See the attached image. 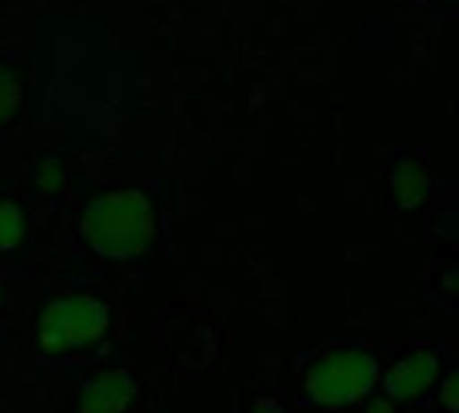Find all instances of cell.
Instances as JSON below:
<instances>
[{
  "instance_id": "obj_1",
  "label": "cell",
  "mask_w": 459,
  "mask_h": 413,
  "mask_svg": "<svg viewBox=\"0 0 459 413\" xmlns=\"http://www.w3.org/2000/svg\"><path fill=\"white\" fill-rule=\"evenodd\" d=\"M156 220L151 199L137 188H121L94 199L83 218L81 234L86 245L110 261H129L153 242Z\"/></svg>"
},
{
  "instance_id": "obj_2",
  "label": "cell",
  "mask_w": 459,
  "mask_h": 413,
  "mask_svg": "<svg viewBox=\"0 0 459 413\" xmlns=\"http://www.w3.org/2000/svg\"><path fill=\"white\" fill-rule=\"evenodd\" d=\"M110 312L94 296H65L51 301L38 323V347L46 355L81 349L105 336Z\"/></svg>"
},
{
  "instance_id": "obj_8",
  "label": "cell",
  "mask_w": 459,
  "mask_h": 413,
  "mask_svg": "<svg viewBox=\"0 0 459 413\" xmlns=\"http://www.w3.org/2000/svg\"><path fill=\"white\" fill-rule=\"evenodd\" d=\"M19 97H22V91H19V81H16L13 70L0 67V121L13 116V110L19 108Z\"/></svg>"
},
{
  "instance_id": "obj_6",
  "label": "cell",
  "mask_w": 459,
  "mask_h": 413,
  "mask_svg": "<svg viewBox=\"0 0 459 413\" xmlns=\"http://www.w3.org/2000/svg\"><path fill=\"white\" fill-rule=\"evenodd\" d=\"M390 183H393V196L403 210H414L425 202L428 191H430V180L425 175V169L417 161L401 159L393 172H390Z\"/></svg>"
},
{
  "instance_id": "obj_10",
  "label": "cell",
  "mask_w": 459,
  "mask_h": 413,
  "mask_svg": "<svg viewBox=\"0 0 459 413\" xmlns=\"http://www.w3.org/2000/svg\"><path fill=\"white\" fill-rule=\"evenodd\" d=\"M455 387H457V379L449 376L446 384H444V392H441V400L449 411H457V395H455Z\"/></svg>"
},
{
  "instance_id": "obj_7",
  "label": "cell",
  "mask_w": 459,
  "mask_h": 413,
  "mask_svg": "<svg viewBox=\"0 0 459 413\" xmlns=\"http://www.w3.org/2000/svg\"><path fill=\"white\" fill-rule=\"evenodd\" d=\"M24 237V215L13 202H0V250H13Z\"/></svg>"
},
{
  "instance_id": "obj_11",
  "label": "cell",
  "mask_w": 459,
  "mask_h": 413,
  "mask_svg": "<svg viewBox=\"0 0 459 413\" xmlns=\"http://www.w3.org/2000/svg\"><path fill=\"white\" fill-rule=\"evenodd\" d=\"M366 413H395V411H393V403H390V400H374Z\"/></svg>"
},
{
  "instance_id": "obj_5",
  "label": "cell",
  "mask_w": 459,
  "mask_h": 413,
  "mask_svg": "<svg viewBox=\"0 0 459 413\" xmlns=\"http://www.w3.org/2000/svg\"><path fill=\"white\" fill-rule=\"evenodd\" d=\"M134 395L137 384L126 371H108L83 384L78 413H124Z\"/></svg>"
},
{
  "instance_id": "obj_12",
  "label": "cell",
  "mask_w": 459,
  "mask_h": 413,
  "mask_svg": "<svg viewBox=\"0 0 459 413\" xmlns=\"http://www.w3.org/2000/svg\"><path fill=\"white\" fill-rule=\"evenodd\" d=\"M253 413H285L277 403H272V400H264V403H258L255 406V411Z\"/></svg>"
},
{
  "instance_id": "obj_9",
  "label": "cell",
  "mask_w": 459,
  "mask_h": 413,
  "mask_svg": "<svg viewBox=\"0 0 459 413\" xmlns=\"http://www.w3.org/2000/svg\"><path fill=\"white\" fill-rule=\"evenodd\" d=\"M35 183L43 191H56L62 185V167L56 159H46L38 169H35Z\"/></svg>"
},
{
  "instance_id": "obj_3",
  "label": "cell",
  "mask_w": 459,
  "mask_h": 413,
  "mask_svg": "<svg viewBox=\"0 0 459 413\" xmlns=\"http://www.w3.org/2000/svg\"><path fill=\"white\" fill-rule=\"evenodd\" d=\"M377 379L379 363L368 352L344 349L309 368L307 395L320 406H352L374 390Z\"/></svg>"
},
{
  "instance_id": "obj_4",
  "label": "cell",
  "mask_w": 459,
  "mask_h": 413,
  "mask_svg": "<svg viewBox=\"0 0 459 413\" xmlns=\"http://www.w3.org/2000/svg\"><path fill=\"white\" fill-rule=\"evenodd\" d=\"M438 371L441 363L433 352H414L403 357L395 368H390V374L385 376V392L393 400L422 398L438 379Z\"/></svg>"
}]
</instances>
